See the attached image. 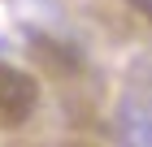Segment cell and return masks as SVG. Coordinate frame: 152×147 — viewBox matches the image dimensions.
<instances>
[{"label":"cell","mask_w":152,"mask_h":147,"mask_svg":"<svg viewBox=\"0 0 152 147\" xmlns=\"http://www.w3.org/2000/svg\"><path fill=\"white\" fill-rule=\"evenodd\" d=\"M31 56L44 61L52 74H78V56H74L70 48H57L52 39H35V43H31Z\"/></svg>","instance_id":"2"},{"label":"cell","mask_w":152,"mask_h":147,"mask_svg":"<svg viewBox=\"0 0 152 147\" xmlns=\"http://www.w3.org/2000/svg\"><path fill=\"white\" fill-rule=\"evenodd\" d=\"M35 104H39V87L26 69H13V65H0V130H18L35 117Z\"/></svg>","instance_id":"1"}]
</instances>
